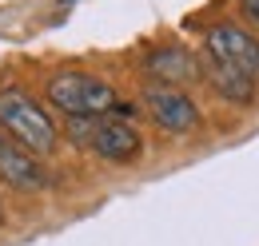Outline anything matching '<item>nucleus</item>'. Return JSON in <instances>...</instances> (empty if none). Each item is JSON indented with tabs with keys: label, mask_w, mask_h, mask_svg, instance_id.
Here are the masks:
<instances>
[{
	"label": "nucleus",
	"mask_w": 259,
	"mask_h": 246,
	"mask_svg": "<svg viewBox=\"0 0 259 246\" xmlns=\"http://www.w3.org/2000/svg\"><path fill=\"white\" fill-rule=\"evenodd\" d=\"M0 131L40 159L52 155L60 143V127L52 123V115L20 88H0Z\"/></svg>",
	"instance_id": "obj_1"
},
{
	"label": "nucleus",
	"mask_w": 259,
	"mask_h": 246,
	"mask_svg": "<svg viewBox=\"0 0 259 246\" xmlns=\"http://www.w3.org/2000/svg\"><path fill=\"white\" fill-rule=\"evenodd\" d=\"M48 103L64 115H108L120 107V95L108 80L92 72H60L48 80Z\"/></svg>",
	"instance_id": "obj_2"
},
{
	"label": "nucleus",
	"mask_w": 259,
	"mask_h": 246,
	"mask_svg": "<svg viewBox=\"0 0 259 246\" xmlns=\"http://www.w3.org/2000/svg\"><path fill=\"white\" fill-rule=\"evenodd\" d=\"M203 48H207V60L227 64V68H239L243 76L259 80V36L247 32L235 20H220L211 24L203 36Z\"/></svg>",
	"instance_id": "obj_3"
},
{
	"label": "nucleus",
	"mask_w": 259,
	"mask_h": 246,
	"mask_svg": "<svg viewBox=\"0 0 259 246\" xmlns=\"http://www.w3.org/2000/svg\"><path fill=\"white\" fill-rule=\"evenodd\" d=\"M140 99H144L148 119L156 123L160 131H167V135H192L195 127H199V107H195V99L184 88L152 84V88H144Z\"/></svg>",
	"instance_id": "obj_4"
},
{
	"label": "nucleus",
	"mask_w": 259,
	"mask_h": 246,
	"mask_svg": "<svg viewBox=\"0 0 259 246\" xmlns=\"http://www.w3.org/2000/svg\"><path fill=\"white\" fill-rule=\"evenodd\" d=\"M88 151L96 155V159H104V163H112V167H128V163H136V159L144 155V135H140L128 119H108V115H100Z\"/></svg>",
	"instance_id": "obj_5"
},
{
	"label": "nucleus",
	"mask_w": 259,
	"mask_h": 246,
	"mask_svg": "<svg viewBox=\"0 0 259 246\" xmlns=\"http://www.w3.org/2000/svg\"><path fill=\"white\" fill-rule=\"evenodd\" d=\"M0 183H8L12 191H28L32 195V191H44L52 179H48L40 155H32L28 147H20L12 135L0 131Z\"/></svg>",
	"instance_id": "obj_6"
},
{
	"label": "nucleus",
	"mask_w": 259,
	"mask_h": 246,
	"mask_svg": "<svg viewBox=\"0 0 259 246\" xmlns=\"http://www.w3.org/2000/svg\"><path fill=\"white\" fill-rule=\"evenodd\" d=\"M144 72L156 80V84H167V88H184V84H195L203 76V64L199 56H192L184 44H167V48H156L144 56Z\"/></svg>",
	"instance_id": "obj_7"
},
{
	"label": "nucleus",
	"mask_w": 259,
	"mask_h": 246,
	"mask_svg": "<svg viewBox=\"0 0 259 246\" xmlns=\"http://www.w3.org/2000/svg\"><path fill=\"white\" fill-rule=\"evenodd\" d=\"M203 80L211 84V92L220 95L224 103L231 107H247V103H255V84L251 76H243L239 68H227V64H215V60H203Z\"/></svg>",
	"instance_id": "obj_8"
},
{
	"label": "nucleus",
	"mask_w": 259,
	"mask_h": 246,
	"mask_svg": "<svg viewBox=\"0 0 259 246\" xmlns=\"http://www.w3.org/2000/svg\"><path fill=\"white\" fill-rule=\"evenodd\" d=\"M96 123H100V115H68L64 119V135L72 139V147H88Z\"/></svg>",
	"instance_id": "obj_9"
},
{
	"label": "nucleus",
	"mask_w": 259,
	"mask_h": 246,
	"mask_svg": "<svg viewBox=\"0 0 259 246\" xmlns=\"http://www.w3.org/2000/svg\"><path fill=\"white\" fill-rule=\"evenodd\" d=\"M239 8H243V16L259 28V0H239Z\"/></svg>",
	"instance_id": "obj_10"
},
{
	"label": "nucleus",
	"mask_w": 259,
	"mask_h": 246,
	"mask_svg": "<svg viewBox=\"0 0 259 246\" xmlns=\"http://www.w3.org/2000/svg\"><path fill=\"white\" fill-rule=\"evenodd\" d=\"M68 4H76V0H60V8H68Z\"/></svg>",
	"instance_id": "obj_11"
},
{
	"label": "nucleus",
	"mask_w": 259,
	"mask_h": 246,
	"mask_svg": "<svg viewBox=\"0 0 259 246\" xmlns=\"http://www.w3.org/2000/svg\"><path fill=\"white\" fill-rule=\"evenodd\" d=\"M0 226H4V207H0Z\"/></svg>",
	"instance_id": "obj_12"
}]
</instances>
